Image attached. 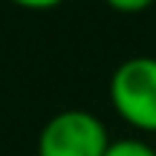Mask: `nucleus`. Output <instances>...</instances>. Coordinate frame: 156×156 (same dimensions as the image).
<instances>
[{
  "instance_id": "f257e3e1",
  "label": "nucleus",
  "mask_w": 156,
  "mask_h": 156,
  "mask_svg": "<svg viewBox=\"0 0 156 156\" xmlns=\"http://www.w3.org/2000/svg\"><path fill=\"white\" fill-rule=\"evenodd\" d=\"M110 104L130 127L156 133V58L133 55L110 78Z\"/></svg>"
},
{
  "instance_id": "f03ea898",
  "label": "nucleus",
  "mask_w": 156,
  "mask_h": 156,
  "mask_svg": "<svg viewBox=\"0 0 156 156\" xmlns=\"http://www.w3.org/2000/svg\"><path fill=\"white\" fill-rule=\"evenodd\" d=\"M107 147V127L90 110L55 113L38 136V156H104Z\"/></svg>"
},
{
  "instance_id": "7ed1b4c3",
  "label": "nucleus",
  "mask_w": 156,
  "mask_h": 156,
  "mask_svg": "<svg viewBox=\"0 0 156 156\" xmlns=\"http://www.w3.org/2000/svg\"><path fill=\"white\" fill-rule=\"evenodd\" d=\"M104 156H156L153 145L142 139H119V142H110Z\"/></svg>"
},
{
  "instance_id": "20e7f679",
  "label": "nucleus",
  "mask_w": 156,
  "mask_h": 156,
  "mask_svg": "<svg viewBox=\"0 0 156 156\" xmlns=\"http://www.w3.org/2000/svg\"><path fill=\"white\" fill-rule=\"evenodd\" d=\"M113 12H122V15H139V12L151 9L153 0H104Z\"/></svg>"
},
{
  "instance_id": "39448f33",
  "label": "nucleus",
  "mask_w": 156,
  "mask_h": 156,
  "mask_svg": "<svg viewBox=\"0 0 156 156\" xmlns=\"http://www.w3.org/2000/svg\"><path fill=\"white\" fill-rule=\"evenodd\" d=\"M15 6H20V9H32V12H46V9H55V6H61L64 0H12Z\"/></svg>"
},
{
  "instance_id": "423d86ee",
  "label": "nucleus",
  "mask_w": 156,
  "mask_h": 156,
  "mask_svg": "<svg viewBox=\"0 0 156 156\" xmlns=\"http://www.w3.org/2000/svg\"><path fill=\"white\" fill-rule=\"evenodd\" d=\"M153 151H156V145H153Z\"/></svg>"
}]
</instances>
